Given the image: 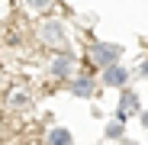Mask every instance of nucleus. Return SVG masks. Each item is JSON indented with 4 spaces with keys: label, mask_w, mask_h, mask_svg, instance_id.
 Wrapping results in <instances>:
<instances>
[{
    "label": "nucleus",
    "mask_w": 148,
    "mask_h": 145,
    "mask_svg": "<svg viewBox=\"0 0 148 145\" xmlns=\"http://www.w3.org/2000/svg\"><path fill=\"white\" fill-rule=\"evenodd\" d=\"M71 65H74V61H71L68 55H61V58H55V61H52V71H55V74H68Z\"/></svg>",
    "instance_id": "f257e3e1"
},
{
    "label": "nucleus",
    "mask_w": 148,
    "mask_h": 145,
    "mask_svg": "<svg viewBox=\"0 0 148 145\" xmlns=\"http://www.w3.org/2000/svg\"><path fill=\"white\" fill-rule=\"evenodd\" d=\"M48 142H52V145H71V135L64 129H55L52 135H48Z\"/></svg>",
    "instance_id": "f03ea898"
},
{
    "label": "nucleus",
    "mask_w": 148,
    "mask_h": 145,
    "mask_svg": "<svg viewBox=\"0 0 148 145\" xmlns=\"http://www.w3.org/2000/svg\"><path fill=\"white\" fill-rule=\"evenodd\" d=\"M106 81H110V84H122V81H126V71H122V68L106 71Z\"/></svg>",
    "instance_id": "7ed1b4c3"
},
{
    "label": "nucleus",
    "mask_w": 148,
    "mask_h": 145,
    "mask_svg": "<svg viewBox=\"0 0 148 145\" xmlns=\"http://www.w3.org/2000/svg\"><path fill=\"white\" fill-rule=\"evenodd\" d=\"M45 36H48V39H58V42H61V29L55 26V23H52V26H45Z\"/></svg>",
    "instance_id": "20e7f679"
},
{
    "label": "nucleus",
    "mask_w": 148,
    "mask_h": 145,
    "mask_svg": "<svg viewBox=\"0 0 148 145\" xmlns=\"http://www.w3.org/2000/svg\"><path fill=\"white\" fill-rule=\"evenodd\" d=\"M26 3H29V7H32V10H45V7H48V3H52V0H26Z\"/></svg>",
    "instance_id": "39448f33"
},
{
    "label": "nucleus",
    "mask_w": 148,
    "mask_h": 145,
    "mask_svg": "<svg viewBox=\"0 0 148 145\" xmlns=\"http://www.w3.org/2000/svg\"><path fill=\"white\" fill-rule=\"evenodd\" d=\"M74 90H77V93H90V84H87V81H81V84H74Z\"/></svg>",
    "instance_id": "423d86ee"
},
{
    "label": "nucleus",
    "mask_w": 148,
    "mask_h": 145,
    "mask_svg": "<svg viewBox=\"0 0 148 145\" xmlns=\"http://www.w3.org/2000/svg\"><path fill=\"white\" fill-rule=\"evenodd\" d=\"M13 103H26V90H16L13 93Z\"/></svg>",
    "instance_id": "0eeeda50"
}]
</instances>
